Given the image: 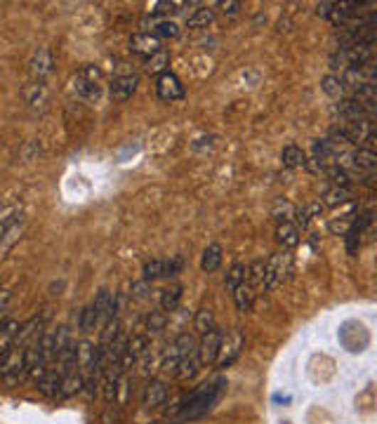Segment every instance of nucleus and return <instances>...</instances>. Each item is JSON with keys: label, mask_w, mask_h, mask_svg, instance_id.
<instances>
[{"label": "nucleus", "mask_w": 377, "mask_h": 424, "mask_svg": "<svg viewBox=\"0 0 377 424\" xmlns=\"http://www.w3.org/2000/svg\"><path fill=\"white\" fill-rule=\"evenodd\" d=\"M222 335H224V332L220 328H215V330L206 332V335H201V344L196 346V354H198L201 366H215L217 354H220Z\"/></svg>", "instance_id": "9"}, {"label": "nucleus", "mask_w": 377, "mask_h": 424, "mask_svg": "<svg viewBox=\"0 0 377 424\" xmlns=\"http://www.w3.org/2000/svg\"><path fill=\"white\" fill-rule=\"evenodd\" d=\"M292 276V255L288 250L283 253H274L264 262V281H262V290H274L281 283L290 281Z\"/></svg>", "instance_id": "4"}, {"label": "nucleus", "mask_w": 377, "mask_h": 424, "mask_svg": "<svg viewBox=\"0 0 377 424\" xmlns=\"http://www.w3.org/2000/svg\"><path fill=\"white\" fill-rule=\"evenodd\" d=\"M356 215L354 212H349V215H344V217H335V219H330V231L335 233V236H346V233L351 231V226L356 224V219H354Z\"/></svg>", "instance_id": "29"}, {"label": "nucleus", "mask_w": 377, "mask_h": 424, "mask_svg": "<svg viewBox=\"0 0 377 424\" xmlns=\"http://www.w3.org/2000/svg\"><path fill=\"white\" fill-rule=\"evenodd\" d=\"M158 50H163V48H161V41H158L154 33L139 31L130 38V52H134V55L151 57V55H156Z\"/></svg>", "instance_id": "13"}, {"label": "nucleus", "mask_w": 377, "mask_h": 424, "mask_svg": "<svg viewBox=\"0 0 377 424\" xmlns=\"http://www.w3.org/2000/svg\"><path fill=\"white\" fill-rule=\"evenodd\" d=\"M198 370H201L198 354H191V356H186V359L179 361V366L175 370V377L177 380H191V377H196Z\"/></svg>", "instance_id": "26"}, {"label": "nucleus", "mask_w": 377, "mask_h": 424, "mask_svg": "<svg viewBox=\"0 0 377 424\" xmlns=\"http://www.w3.org/2000/svg\"><path fill=\"white\" fill-rule=\"evenodd\" d=\"M168 401V387H165L163 380H149L144 387V396H142V403H144L147 410H158L161 406H165Z\"/></svg>", "instance_id": "12"}, {"label": "nucleus", "mask_w": 377, "mask_h": 424, "mask_svg": "<svg viewBox=\"0 0 377 424\" xmlns=\"http://www.w3.org/2000/svg\"><path fill=\"white\" fill-rule=\"evenodd\" d=\"M326 175L330 177V181H333V186H339V189H349V184H351V179H349V172H346L344 168H339V165H335V163H330V165H326Z\"/></svg>", "instance_id": "27"}, {"label": "nucleus", "mask_w": 377, "mask_h": 424, "mask_svg": "<svg viewBox=\"0 0 377 424\" xmlns=\"http://www.w3.org/2000/svg\"><path fill=\"white\" fill-rule=\"evenodd\" d=\"M226 387H229V382H226V377H222V375L210 382H203L201 387H196L182 403L177 406V410L172 413V418H175V422H196V420L206 418V415L220 403Z\"/></svg>", "instance_id": "1"}, {"label": "nucleus", "mask_w": 377, "mask_h": 424, "mask_svg": "<svg viewBox=\"0 0 377 424\" xmlns=\"http://www.w3.org/2000/svg\"><path fill=\"white\" fill-rule=\"evenodd\" d=\"M179 7H184V3H170V0H161V3L154 5L151 14H170V12H179Z\"/></svg>", "instance_id": "37"}, {"label": "nucleus", "mask_w": 377, "mask_h": 424, "mask_svg": "<svg viewBox=\"0 0 377 424\" xmlns=\"http://www.w3.org/2000/svg\"><path fill=\"white\" fill-rule=\"evenodd\" d=\"M36 337V335H33ZM28 339L24 342H12V346L3 354V366H0V377L5 384L17 387L19 382H24L28 377Z\"/></svg>", "instance_id": "2"}, {"label": "nucleus", "mask_w": 377, "mask_h": 424, "mask_svg": "<svg viewBox=\"0 0 377 424\" xmlns=\"http://www.w3.org/2000/svg\"><path fill=\"white\" fill-rule=\"evenodd\" d=\"M276 240H278V245H283V250L297 248V243H299V229H297L295 224H290V222L278 224Z\"/></svg>", "instance_id": "17"}, {"label": "nucleus", "mask_w": 377, "mask_h": 424, "mask_svg": "<svg viewBox=\"0 0 377 424\" xmlns=\"http://www.w3.org/2000/svg\"><path fill=\"white\" fill-rule=\"evenodd\" d=\"M71 88L78 100L83 102H97L102 97V90H104V75L100 71V66H83V69L73 75L71 80Z\"/></svg>", "instance_id": "3"}, {"label": "nucleus", "mask_w": 377, "mask_h": 424, "mask_svg": "<svg viewBox=\"0 0 377 424\" xmlns=\"http://www.w3.org/2000/svg\"><path fill=\"white\" fill-rule=\"evenodd\" d=\"M137 85H139L137 73H132V71L118 73V75H113V80H111V85H109V95H111L113 102L123 104V102H127L134 95Z\"/></svg>", "instance_id": "8"}, {"label": "nucleus", "mask_w": 377, "mask_h": 424, "mask_svg": "<svg viewBox=\"0 0 377 424\" xmlns=\"http://www.w3.org/2000/svg\"><path fill=\"white\" fill-rule=\"evenodd\" d=\"M165 325H168V314L163 312V309H156V312H151L147 316V330L151 335H156V332H161Z\"/></svg>", "instance_id": "32"}, {"label": "nucleus", "mask_w": 377, "mask_h": 424, "mask_svg": "<svg viewBox=\"0 0 377 424\" xmlns=\"http://www.w3.org/2000/svg\"><path fill=\"white\" fill-rule=\"evenodd\" d=\"M179 300H182V285L172 283V285L163 287V290H161V309L165 314L175 312V309L179 307Z\"/></svg>", "instance_id": "20"}, {"label": "nucleus", "mask_w": 377, "mask_h": 424, "mask_svg": "<svg viewBox=\"0 0 377 424\" xmlns=\"http://www.w3.org/2000/svg\"><path fill=\"white\" fill-rule=\"evenodd\" d=\"M168 66H170V55L165 50H158L156 55H151L147 57V62H144V71L149 75H163V73H168Z\"/></svg>", "instance_id": "18"}, {"label": "nucleus", "mask_w": 377, "mask_h": 424, "mask_svg": "<svg viewBox=\"0 0 377 424\" xmlns=\"http://www.w3.org/2000/svg\"><path fill=\"white\" fill-rule=\"evenodd\" d=\"M220 7H222L224 14H238L240 3H236V0H229V3H220Z\"/></svg>", "instance_id": "40"}, {"label": "nucleus", "mask_w": 377, "mask_h": 424, "mask_svg": "<svg viewBox=\"0 0 377 424\" xmlns=\"http://www.w3.org/2000/svg\"><path fill=\"white\" fill-rule=\"evenodd\" d=\"M330 12H333V3H319V5H316V14H319V17L328 19Z\"/></svg>", "instance_id": "41"}, {"label": "nucleus", "mask_w": 377, "mask_h": 424, "mask_svg": "<svg viewBox=\"0 0 377 424\" xmlns=\"http://www.w3.org/2000/svg\"><path fill=\"white\" fill-rule=\"evenodd\" d=\"M154 33L158 41H161V38H177L179 36V26L175 24V21H170V19H163V21H158V24L154 26Z\"/></svg>", "instance_id": "34"}, {"label": "nucleus", "mask_w": 377, "mask_h": 424, "mask_svg": "<svg viewBox=\"0 0 377 424\" xmlns=\"http://www.w3.org/2000/svg\"><path fill=\"white\" fill-rule=\"evenodd\" d=\"M295 212H297V206H292V203L288 201H283V198H278L274 206H271V217L276 219L278 224H283V222H295Z\"/></svg>", "instance_id": "23"}, {"label": "nucleus", "mask_w": 377, "mask_h": 424, "mask_svg": "<svg viewBox=\"0 0 377 424\" xmlns=\"http://www.w3.org/2000/svg\"><path fill=\"white\" fill-rule=\"evenodd\" d=\"M191 354H196V339H193V335H188V332H184V335H177L175 342H172L168 349H165L163 359H161V368L165 370V373L175 375L179 361L186 359V356H191Z\"/></svg>", "instance_id": "5"}, {"label": "nucleus", "mask_w": 377, "mask_h": 424, "mask_svg": "<svg viewBox=\"0 0 377 424\" xmlns=\"http://www.w3.org/2000/svg\"><path fill=\"white\" fill-rule=\"evenodd\" d=\"M156 95H158V100L161 102H177V100H182L184 97V85H182V80L177 78L175 73H163V75H158L156 78Z\"/></svg>", "instance_id": "10"}, {"label": "nucleus", "mask_w": 377, "mask_h": 424, "mask_svg": "<svg viewBox=\"0 0 377 424\" xmlns=\"http://www.w3.org/2000/svg\"><path fill=\"white\" fill-rule=\"evenodd\" d=\"M158 278H163V260H149L144 264V281L154 283Z\"/></svg>", "instance_id": "35"}, {"label": "nucleus", "mask_w": 377, "mask_h": 424, "mask_svg": "<svg viewBox=\"0 0 377 424\" xmlns=\"http://www.w3.org/2000/svg\"><path fill=\"white\" fill-rule=\"evenodd\" d=\"M312 151H314V158H316V161L330 165V161H335L339 147H337V142H333L330 137H326V139H316L314 147H312Z\"/></svg>", "instance_id": "16"}, {"label": "nucleus", "mask_w": 377, "mask_h": 424, "mask_svg": "<svg viewBox=\"0 0 377 424\" xmlns=\"http://www.w3.org/2000/svg\"><path fill=\"white\" fill-rule=\"evenodd\" d=\"M149 290H151V283H147V281L134 283L132 285V300H147L149 297Z\"/></svg>", "instance_id": "39"}, {"label": "nucleus", "mask_w": 377, "mask_h": 424, "mask_svg": "<svg viewBox=\"0 0 377 424\" xmlns=\"http://www.w3.org/2000/svg\"><path fill=\"white\" fill-rule=\"evenodd\" d=\"M215 17H217V12L213 10V7L203 5V7H198V10L191 14V17L186 19V26L188 28H208L215 21Z\"/></svg>", "instance_id": "21"}, {"label": "nucleus", "mask_w": 377, "mask_h": 424, "mask_svg": "<svg viewBox=\"0 0 377 424\" xmlns=\"http://www.w3.org/2000/svg\"><path fill=\"white\" fill-rule=\"evenodd\" d=\"M17 332H19V323L17 321H10V318H5V321L0 323V356H3L12 346L14 337H17Z\"/></svg>", "instance_id": "25"}, {"label": "nucleus", "mask_w": 377, "mask_h": 424, "mask_svg": "<svg viewBox=\"0 0 377 424\" xmlns=\"http://www.w3.org/2000/svg\"><path fill=\"white\" fill-rule=\"evenodd\" d=\"M97 325H100V316H97L95 309L87 304L80 312V316H78V328H80V332H85V335H87V332H92Z\"/></svg>", "instance_id": "30"}, {"label": "nucleus", "mask_w": 377, "mask_h": 424, "mask_svg": "<svg viewBox=\"0 0 377 424\" xmlns=\"http://www.w3.org/2000/svg\"><path fill=\"white\" fill-rule=\"evenodd\" d=\"M245 274H248V269L243 267V264H233V267L229 269V274H226V278H224V287L229 292H233L240 283H245Z\"/></svg>", "instance_id": "28"}, {"label": "nucleus", "mask_w": 377, "mask_h": 424, "mask_svg": "<svg viewBox=\"0 0 377 424\" xmlns=\"http://www.w3.org/2000/svg\"><path fill=\"white\" fill-rule=\"evenodd\" d=\"M193 323H196V330H198L201 335H206V332L217 328L215 316H213V312H210V309H201V312L196 314V321Z\"/></svg>", "instance_id": "31"}, {"label": "nucleus", "mask_w": 377, "mask_h": 424, "mask_svg": "<svg viewBox=\"0 0 377 424\" xmlns=\"http://www.w3.org/2000/svg\"><path fill=\"white\" fill-rule=\"evenodd\" d=\"M233 295V302H236V307H238V312H250L253 304H255V290L248 283H240L236 290L231 292Z\"/></svg>", "instance_id": "24"}, {"label": "nucleus", "mask_w": 377, "mask_h": 424, "mask_svg": "<svg viewBox=\"0 0 377 424\" xmlns=\"http://www.w3.org/2000/svg\"><path fill=\"white\" fill-rule=\"evenodd\" d=\"M243 346H245V339H243V335H240L238 330L226 332V335H222L220 354H217V361H215V363H217L220 368H229L231 363L240 356V351H243Z\"/></svg>", "instance_id": "7"}, {"label": "nucleus", "mask_w": 377, "mask_h": 424, "mask_svg": "<svg viewBox=\"0 0 377 424\" xmlns=\"http://www.w3.org/2000/svg\"><path fill=\"white\" fill-rule=\"evenodd\" d=\"M55 71V57L48 48H36L31 52V59H28V75L31 80L45 83Z\"/></svg>", "instance_id": "6"}, {"label": "nucleus", "mask_w": 377, "mask_h": 424, "mask_svg": "<svg viewBox=\"0 0 377 424\" xmlns=\"http://www.w3.org/2000/svg\"><path fill=\"white\" fill-rule=\"evenodd\" d=\"M321 198H323V206L337 208V206H344V203H349V201H351V194H349V189L328 186V189H323Z\"/></svg>", "instance_id": "19"}, {"label": "nucleus", "mask_w": 377, "mask_h": 424, "mask_svg": "<svg viewBox=\"0 0 377 424\" xmlns=\"http://www.w3.org/2000/svg\"><path fill=\"white\" fill-rule=\"evenodd\" d=\"M321 88H323V92H326L328 97H333V100H337V97H342V80H339V75H326V78L321 80Z\"/></svg>", "instance_id": "33"}, {"label": "nucleus", "mask_w": 377, "mask_h": 424, "mask_svg": "<svg viewBox=\"0 0 377 424\" xmlns=\"http://www.w3.org/2000/svg\"><path fill=\"white\" fill-rule=\"evenodd\" d=\"M24 102H26V106L33 113H43L45 109H48V104H50L48 83H38V80L28 83V85L24 88Z\"/></svg>", "instance_id": "11"}, {"label": "nucleus", "mask_w": 377, "mask_h": 424, "mask_svg": "<svg viewBox=\"0 0 377 424\" xmlns=\"http://www.w3.org/2000/svg\"><path fill=\"white\" fill-rule=\"evenodd\" d=\"M222 267V248L217 243H210L201 255V271L203 274H215Z\"/></svg>", "instance_id": "14"}, {"label": "nucleus", "mask_w": 377, "mask_h": 424, "mask_svg": "<svg viewBox=\"0 0 377 424\" xmlns=\"http://www.w3.org/2000/svg\"><path fill=\"white\" fill-rule=\"evenodd\" d=\"M281 161L285 168H290V170H295V168H304V163H307V154L302 151L299 147H295V144H288L283 151H281Z\"/></svg>", "instance_id": "22"}, {"label": "nucleus", "mask_w": 377, "mask_h": 424, "mask_svg": "<svg viewBox=\"0 0 377 424\" xmlns=\"http://www.w3.org/2000/svg\"><path fill=\"white\" fill-rule=\"evenodd\" d=\"M10 304H12V290H7V287H0V323L5 321Z\"/></svg>", "instance_id": "38"}, {"label": "nucleus", "mask_w": 377, "mask_h": 424, "mask_svg": "<svg viewBox=\"0 0 377 424\" xmlns=\"http://www.w3.org/2000/svg\"><path fill=\"white\" fill-rule=\"evenodd\" d=\"M182 255H172L170 260H163V278H172V276H177L179 271H182Z\"/></svg>", "instance_id": "36"}, {"label": "nucleus", "mask_w": 377, "mask_h": 424, "mask_svg": "<svg viewBox=\"0 0 377 424\" xmlns=\"http://www.w3.org/2000/svg\"><path fill=\"white\" fill-rule=\"evenodd\" d=\"M36 387L41 393H45V396H59V391H62V375H59L55 368H50L48 373L36 382Z\"/></svg>", "instance_id": "15"}]
</instances>
